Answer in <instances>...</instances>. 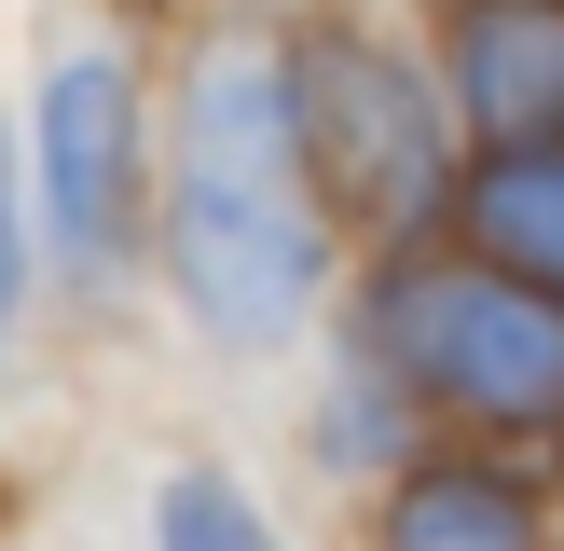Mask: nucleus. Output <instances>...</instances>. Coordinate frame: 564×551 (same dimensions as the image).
<instances>
[{
    "label": "nucleus",
    "mask_w": 564,
    "mask_h": 551,
    "mask_svg": "<svg viewBox=\"0 0 564 551\" xmlns=\"http://www.w3.org/2000/svg\"><path fill=\"white\" fill-rule=\"evenodd\" d=\"M290 83H303V180L330 220L427 235L455 207V83H427L386 28L358 14L290 28Z\"/></svg>",
    "instance_id": "obj_2"
},
{
    "label": "nucleus",
    "mask_w": 564,
    "mask_h": 551,
    "mask_svg": "<svg viewBox=\"0 0 564 551\" xmlns=\"http://www.w3.org/2000/svg\"><path fill=\"white\" fill-rule=\"evenodd\" d=\"M152 551H275V538H262V510H248L220 468H180V483L152 496Z\"/></svg>",
    "instance_id": "obj_9"
},
{
    "label": "nucleus",
    "mask_w": 564,
    "mask_h": 551,
    "mask_svg": "<svg viewBox=\"0 0 564 551\" xmlns=\"http://www.w3.org/2000/svg\"><path fill=\"white\" fill-rule=\"evenodd\" d=\"M358 345L413 386V413L468 441H564V290L482 248H413L372 276Z\"/></svg>",
    "instance_id": "obj_1"
},
{
    "label": "nucleus",
    "mask_w": 564,
    "mask_h": 551,
    "mask_svg": "<svg viewBox=\"0 0 564 551\" xmlns=\"http://www.w3.org/2000/svg\"><path fill=\"white\" fill-rule=\"evenodd\" d=\"M372 551H551V496L496 455H427L386 483Z\"/></svg>",
    "instance_id": "obj_7"
},
{
    "label": "nucleus",
    "mask_w": 564,
    "mask_h": 551,
    "mask_svg": "<svg viewBox=\"0 0 564 551\" xmlns=\"http://www.w3.org/2000/svg\"><path fill=\"white\" fill-rule=\"evenodd\" d=\"M180 152H193V165H235V180H303V83H290V42H207V55H193ZM303 193H317V180H303Z\"/></svg>",
    "instance_id": "obj_6"
},
{
    "label": "nucleus",
    "mask_w": 564,
    "mask_h": 551,
    "mask_svg": "<svg viewBox=\"0 0 564 551\" xmlns=\"http://www.w3.org/2000/svg\"><path fill=\"white\" fill-rule=\"evenodd\" d=\"M455 220H468L482 262L551 276V290H564V138H510V152H482V165L455 180Z\"/></svg>",
    "instance_id": "obj_8"
},
{
    "label": "nucleus",
    "mask_w": 564,
    "mask_h": 551,
    "mask_svg": "<svg viewBox=\"0 0 564 551\" xmlns=\"http://www.w3.org/2000/svg\"><path fill=\"white\" fill-rule=\"evenodd\" d=\"M14 303H28V220H14V180H0V331H14Z\"/></svg>",
    "instance_id": "obj_10"
},
{
    "label": "nucleus",
    "mask_w": 564,
    "mask_h": 551,
    "mask_svg": "<svg viewBox=\"0 0 564 551\" xmlns=\"http://www.w3.org/2000/svg\"><path fill=\"white\" fill-rule=\"evenodd\" d=\"M441 83H455V125L482 138V152L564 138V0H455Z\"/></svg>",
    "instance_id": "obj_5"
},
{
    "label": "nucleus",
    "mask_w": 564,
    "mask_h": 551,
    "mask_svg": "<svg viewBox=\"0 0 564 551\" xmlns=\"http://www.w3.org/2000/svg\"><path fill=\"white\" fill-rule=\"evenodd\" d=\"M165 276L220 345H290L303 303L330 290V207L303 180H235V165H180L165 193Z\"/></svg>",
    "instance_id": "obj_3"
},
{
    "label": "nucleus",
    "mask_w": 564,
    "mask_h": 551,
    "mask_svg": "<svg viewBox=\"0 0 564 551\" xmlns=\"http://www.w3.org/2000/svg\"><path fill=\"white\" fill-rule=\"evenodd\" d=\"M28 165H42V235L69 276H110L138 248V83L110 55H69L28 110Z\"/></svg>",
    "instance_id": "obj_4"
}]
</instances>
